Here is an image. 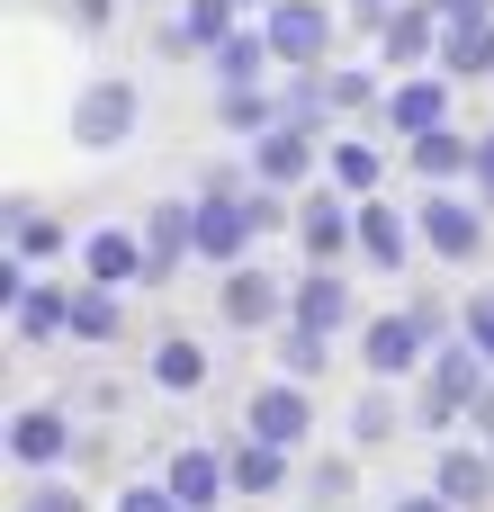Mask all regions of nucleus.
<instances>
[{"label":"nucleus","instance_id":"obj_15","mask_svg":"<svg viewBox=\"0 0 494 512\" xmlns=\"http://www.w3.org/2000/svg\"><path fill=\"white\" fill-rule=\"evenodd\" d=\"M423 252V234H414V207L396 216L387 198H360V261L369 270H387V279H405V261Z\"/></svg>","mask_w":494,"mask_h":512},{"label":"nucleus","instance_id":"obj_24","mask_svg":"<svg viewBox=\"0 0 494 512\" xmlns=\"http://www.w3.org/2000/svg\"><path fill=\"white\" fill-rule=\"evenodd\" d=\"M216 117H225V135L252 144V135H270V126L288 117V99H270V81H225V90H216Z\"/></svg>","mask_w":494,"mask_h":512},{"label":"nucleus","instance_id":"obj_29","mask_svg":"<svg viewBox=\"0 0 494 512\" xmlns=\"http://www.w3.org/2000/svg\"><path fill=\"white\" fill-rule=\"evenodd\" d=\"M396 441V387H360V405H351V450H387Z\"/></svg>","mask_w":494,"mask_h":512},{"label":"nucleus","instance_id":"obj_38","mask_svg":"<svg viewBox=\"0 0 494 512\" xmlns=\"http://www.w3.org/2000/svg\"><path fill=\"white\" fill-rule=\"evenodd\" d=\"M468 189H477V198H486V207H494V126H486V135H477V180H468Z\"/></svg>","mask_w":494,"mask_h":512},{"label":"nucleus","instance_id":"obj_7","mask_svg":"<svg viewBox=\"0 0 494 512\" xmlns=\"http://www.w3.org/2000/svg\"><path fill=\"white\" fill-rule=\"evenodd\" d=\"M243 432L252 441H279V450H306L315 441V387L306 378H261L243 396Z\"/></svg>","mask_w":494,"mask_h":512},{"label":"nucleus","instance_id":"obj_35","mask_svg":"<svg viewBox=\"0 0 494 512\" xmlns=\"http://www.w3.org/2000/svg\"><path fill=\"white\" fill-rule=\"evenodd\" d=\"M351 486H360L351 459H315V504H351Z\"/></svg>","mask_w":494,"mask_h":512},{"label":"nucleus","instance_id":"obj_36","mask_svg":"<svg viewBox=\"0 0 494 512\" xmlns=\"http://www.w3.org/2000/svg\"><path fill=\"white\" fill-rule=\"evenodd\" d=\"M108 512H189V504H180V495L153 477V486H117V504H108Z\"/></svg>","mask_w":494,"mask_h":512},{"label":"nucleus","instance_id":"obj_19","mask_svg":"<svg viewBox=\"0 0 494 512\" xmlns=\"http://www.w3.org/2000/svg\"><path fill=\"white\" fill-rule=\"evenodd\" d=\"M144 378H153V396H207L216 360H207V342H198V333H162V342H153V360H144Z\"/></svg>","mask_w":494,"mask_h":512},{"label":"nucleus","instance_id":"obj_17","mask_svg":"<svg viewBox=\"0 0 494 512\" xmlns=\"http://www.w3.org/2000/svg\"><path fill=\"white\" fill-rule=\"evenodd\" d=\"M234 27H243V0H180L162 18V54H216Z\"/></svg>","mask_w":494,"mask_h":512},{"label":"nucleus","instance_id":"obj_5","mask_svg":"<svg viewBox=\"0 0 494 512\" xmlns=\"http://www.w3.org/2000/svg\"><path fill=\"white\" fill-rule=\"evenodd\" d=\"M441 342L414 324V306H396V315H369L360 324V378H378V387H405V378H423V360H432Z\"/></svg>","mask_w":494,"mask_h":512},{"label":"nucleus","instance_id":"obj_2","mask_svg":"<svg viewBox=\"0 0 494 512\" xmlns=\"http://www.w3.org/2000/svg\"><path fill=\"white\" fill-rule=\"evenodd\" d=\"M486 216L494 207L477 189H468V198H459V189H423V198H414V234H423V252L450 261V270H468V261L486 252Z\"/></svg>","mask_w":494,"mask_h":512},{"label":"nucleus","instance_id":"obj_39","mask_svg":"<svg viewBox=\"0 0 494 512\" xmlns=\"http://www.w3.org/2000/svg\"><path fill=\"white\" fill-rule=\"evenodd\" d=\"M396 512H459V504H450L441 486H423V495H396Z\"/></svg>","mask_w":494,"mask_h":512},{"label":"nucleus","instance_id":"obj_13","mask_svg":"<svg viewBox=\"0 0 494 512\" xmlns=\"http://www.w3.org/2000/svg\"><path fill=\"white\" fill-rule=\"evenodd\" d=\"M81 279H99V288H153L144 225H99V234H81Z\"/></svg>","mask_w":494,"mask_h":512},{"label":"nucleus","instance_id":"obj_32","mask_svg":"<svg viewBox=\"0 0 494 512\" xmlns=\"http://www.w3.org/2000/svg\"><path fill=\"white\" fill-rule=\"evenodd\" d=\"M324 117H333V99H324V81H288V126H306V135H324Z\"/></svg>","mask_w":494,"mask_h":512},{"label":"nucleus","instance_id":"obj_23","mask_svg":"<svg viewBox=\"0 0 494 512\" xmlns=\"http://www.w3.org/2000/svg\"><path fill=\"white\" fill-rule=\"evenodd\" d=\"M288 459H297V450H279V441H252V432H243V441L225 450V468H234V495H243V504H270V495L288 486Z\"/></svg>","mask_w":494,"mask_h":512},{"label":"nucleus","instance_id":"obj_40","mask_svg":"<svg viewBox=\"0 0 494 512\" xmlns=\"http://www.w3.org/2000/svg\"><path fill=\"white\" fill-rule=\"evenodd\" d=\"M432 9H441L450 27H459V18H494V0H432Z\"/></svg>","mask_w":494,"mask_h":512},{"label":"nucleus","instance_id":"obj_22","mask_svg":"<svg viewBox=\"0 0 494 512\" xmlns=\"http://www.w3.org/2000/svg\"><path fill=\"white\" fill-rule=\"evenodd\" d=\"M72 342H81V351H117V342H126V297L99 288V279H81V288H72Z\"/></svg>","mask_w":494,"mask_h":512},{"label":"nucleus","instance_id":"obj_26","mask_svg":"<svg viewBox=\"0 0 494 512\" xmlns=\"http://www.w3.org/2000/svg\"><path fill=\"white\" fill-rule=\"evenodd\" d=\"M324 180H333V189H351V198H378L387 153H378V144H360V135H333V144H324Z\"/></svg>","mask_w":494,"mask_h":512},{"label":"nucleus","instance_id":"obj_1","mask_svg":"<svg viewBox=\"0 0 494 512\" xmlns=\"http://www.w3.org/2000/svg\"><path fill=\"white\" fill-rule=\"evenodd\" d=\"M494 387V360L459 333V342H441L432 360H423V423L432 432H450V423H468L477 414V396Z\"/></svg>","mask_w":494,"mask_h":512},{"label":"nucleus","instance_id":"obj_12","mask_svg":"<svg viewBox=\"0 0 494 512\" xmlns=\"http://www.w3.org/2000/svg\"><path fill=\"white\" fill-rule=\"evenodd\" d=\"M72 459V414L63 405H18L9 414V468L18 477H54Z\"/></svg>","mask_w":494,"mask_h":512},{"label":"nucleus","instance_id":"obj_3","mask_svg":"<svg viewBox=\"0 0 494 512\" xmlns=\"http://www.w3.org/2000/svg\"><path fill=\"white\" fill-rule=\"evenodd\" d=\"M135 117H144V90H135L126 72H99V81H81V99H72V144H81V153H117V144L135 135Z\"/></svg>","mask_w":494,"mask_h":512},{"label":"nucleus","instance_id":"obj_6","mask_svg":"<svg viewBox=\"0 0 494 512\" xmlns=\"http://www.w3.org/2000/svg\"><path fill=\"white\" fill-rule=\"evenodd\" d=\"M261 36H270V54H279L288 72H324L342 18H333L324 0H270V9H261Z\"/></svg>","mask_w":494,"mask_h":512},{"label":"nucleus","instance_id":"obj_9","mask_svg":"<svg viewBox=\"0 0 494 512\" xmlns=\"http://www.w3.org/2000/svg\"><path fill=\"white\" fill-rule=\"evenodd\" d=\"M450 72L432 63V72H396L387 81V99H378V117H387V135L396 144H414V135H432V126H450Z\"/></svg>","mask_w":494,"mask_h":512},{"label":"nucleus","instance_id":"obj_42","mask_svg":"<svg viewBox=\"0 0 494 512\" xmlns=\"http://www.w3.org/2000/svg\"><path fill=\"white\" fill-rule=\"evenodd\" d=\"M243 9H270V0H243Z\"/></svg>","mask_w":494,"mask_h":512},{"label":"nucleus","instance_id":"obj_31","mask_svg":"<svg viewBox=\"0 0 494 512\" xmlns=\"http://www.w3.org/2000/svg\"><path fill=\"white\" fill-rule=\"evenodd\" d=\"M324 99H333V117H351V108H378L387 81L378 72H324Z\"/></svg>","mask_w":494,"mask_h":512},{"label":"nucleus","instance_id":"obj_8","mask_svg":"<svg viewBox=\"0 0 494 512\" xmlns=\"http://www.w3.org/2000/svg\"><path fill=\"white\" fill-rule=\"evenodd\" d=\"M243 153H252V180L279 189V198H297L306 180H324V135H306V126H288V117H279L270 135H252Z\"/></svg>","mask_w":494,"mask_h":512},{"label":"nucleus","instance_id":"obj_30","mask_svg":"<svg viewBox=\"0 0 494 512\" xmlns=\"http://www.w3.org/2000/svg\"><path fill=\"white\" fill-rule=\"evenodd\" d=\"M324 360H333V333H306V324H279V378H324Z\"/></svg>","mask_w":494,"mask_h":512},{"label":"nucleus","instance_id":"obj_10","mask_svg":"<svg viewBox=\"0 0 494 512\" xmlns=\"http://www.w3.org/2000/svg\"><path fill=\"white\" fill-rule=\"evenodd\" d=\"M216 315H225L234 333H279V324H288V279H270L261 261H234V270L216 279Z\"/></svg>","mask_w":494,"mask_h":512},{"label":"nucleus","instance_id":"obj_25","mask_svg":"<svg viewBox=\"0 0 494 512\" xmlns=\"http://www.w3.org/2000/svg\"><path fill=\"white\" fill-rule=\"evenodd\" d=\"M441 72H450V81H494V18L441 27Z\"/></svg>","mask_w":494,"mask_h":512},{"label":"nucleus","instance_id":"obj_14","mask_svg":"<svg viewBox=\"0 0 494 512\" xmlns=\"http://www.w3.org/2000/svg\"><path fill=\"white\" fill-rule=\"evenodd\" d=\"M288 324H306V333H351L360 324V306H351V279L342 270H324V261H306V279H288Z\"/></svg>","mask_w":494,"mask_h":512},{"label":"nucleus","instance_id":"obj_18","mask_svg":"<svg viewBox=\"0 0 494 512\" xmlns=\"http://www.w3.org/2000/svg\"><path fill=\"white\" fill-rule=\"evenodd\" d=\"M405 162H414V180H423V189H459V180H477V135L432 126V135H414V144H405Z\"/></svg>","mask_w":494,"mask_h":512},{"label":"nucleus","instance_id":"obj_20","mask_svg":"<svg viewBox=\"0 0 494 512\" xmlns=\"http://www.w3.org/2000/svg\"><path fill=\"white\" fill-rule=\"evenodd\" d=\"M162 486H171L180 504L198 512V504H225V495H234V468H225V450H207V441H180V450H171V468H162Z\"/></svg>","mask_w":494,"mask_h":512},{"label":"nucleus","instance_id":"obj_21","mask_svg":"<svg viewBox=\"0 0 494 512\" xmlns=\"http://www.w3.org/2000/svg\"><path fill=\"white\" fill-rule=\"evenodd\" d=\"M144 252H153V279H171V270L198 252V198H162V207H144Z\"/></svg>","mask_w":494,"mask_h":512},{"label":"nucleus","instance_id":"obj_37","mask_svg":"<svg viewBox=\"0 0 494 512\" xmlns=\"http://www.w3.org/2000/svg\"><path fill=\"white\" fill-rule=\"evenodd\" d=\"M117 9H126V0H63L72 27H117Z\"/></svg>","mask_w":494,"mask_h":512},{"label":"nucleus","instance_id":"obj_28","mask_svg":"<svg viewBox=\"0 0 494 512\" xmlns=\"http://www.w3.org/2000/svg\"><path fill=\"white\" fill-rule=\"evenodd\" d=\"M207 63H216V90H225V81H270V63H279V54H270V36H261V27H234Z\"/></svg>","mask_w":494,"mask_h":512},{"label":"nucleus","instance_id":"obj_41","mask_svg":"<svg viewBox=\"0 0 494 512\" xmlns=\"http://www.w3.org/2000/svg\"><path fill=\"white\" fill-rule=\"evenodd\" d=\"M387 9H396V0H351V18H369V27H378Z\"/></svg>","mask_w":494,"mask_h":512},{"label":"nucleus","instance_id":"obj_4","mask_svg":"<svg viewBox=\"0 0 494 512\" xmlns=\"http://www.w3.org/2000/svg\"><path fill=\"white\" fill-rule=\"evenodd\" d=\"M297 252L306 261H324V270H342V261H360V198L351 189H306L297 198Z\"/></svg>","mask_w":494,"mask_h":512},{"label":"nucleus","instance_id":"obj_16","mask_svg":"<svg viewBox=\"0 0 494 512\" xmlns=\"http://www.w3.org/2000/svg\"><path fill=\"white\" fill-rule=\"evenodd\" d=\"M432 486H441L459 512H494V450H486V441H441Z\"/></svg>","mask_w":494,"mask_h":512},{"label":"nucleus","instance_id":"obj_27","mask_svg":"<svg viewBox=\"0 0 494 512\" xmlns=\"http://www.w3.org/2000/svg\"><path fill=\"white\" fill-rule=\"evenodd\" d=\"M9 252L45 270V261H63V225H54L36 198H9Z\"/></svg>","mask_w":494,"mask_h":512},{"label":"nucleus","instance_id":"obj_33","mask_svg":"<svg viewBox=\"0 0 494 512\" xmlns=\"http://www.w3.org/2000/svg\"><path fill=\"white\" fill-rule=\"evenodd\" d=\"M459 333H468V342L494 360V288H468V306H459Z\"/></svg>","mask_w":494,"mask_h":512},{"label":"nucleus","instance_id":"obj_11","mask_svg":"<svg viewBox=\"0 0 494 512\" xmlns=\"http://www.w3.org/2000/svg\"><path fill=\"white\" fill-rule=\"evenodd\" d=\"M441 9L432 0H396L387 18H378V72H432L441 63Z\"/></svg>","mask_w":494,"mask_h":512},{"label":"nucleus","instance_id":"obj_34","mask_svg":"<svg viewBox=\"0 0 494 512\" xmlns=\"http://www.w3.org/2000/svg\"><path fill=\"white\" fill-rule=\"evenodd\" d=\"M9 512H81V495H72L63 477H36V486H27V495H18Z\"/></svg>","mask_w":494,"mask_h":512}]
</instances>
